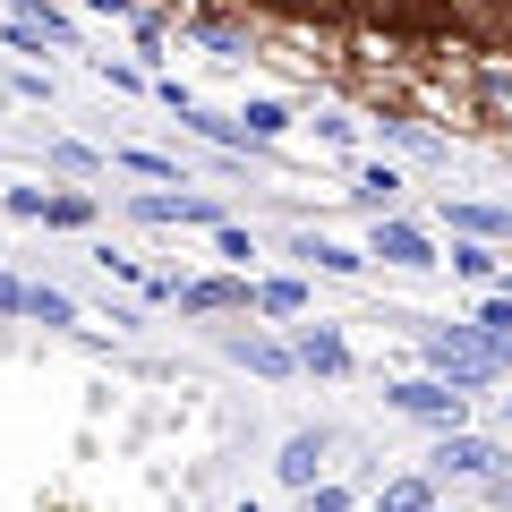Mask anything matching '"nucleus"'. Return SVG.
<instances>
[{"mask_svg":"<svg viewBox=\"0 0 512 512\" xmlns=\"http://www.w3.org/2000/svg\"><path fill=\"white\" fill-rule=\"evenodd\" d=\"M384 402L402 410V419H427V427H444V436H453V427L470 419V393H453L444 376H402V384H384Z\"/></svg>","mask_w":512,"mask_h":512,"instance_id":"1","label":"nucleus"},{"mask_svg":"<svg viewBox=\"0 0 512 512\" xmlns=\"http://www.w3.org/2000/svg\"><path fill=\"white\" fill-rule=\"evenodd\" d=\"M9 214L18 222H52V231H94V197H77V188H9Z\"/></svg>","mask_w":512,"mask_h":512,"instance_id":"2","label":"nucleus"},{"mask_svg":"<svg viewBox=\"0 0 512 512\" xmlns=\"http://www.w3.org/2000/svg\"><path fill=\"white\" fill-rule=\"evenodd\" d=\"M367 256L402 265V274H427V265H444V256H436V239H427L419 222H402V214H376V231H367Z\"/></svg>","mask_w":512,"mask_h":512,"instance_id":"3","label":"nucleus"},{"mask_svg":"<svg viewBox=\"0 0 512 512\" xmlns=\"http://www.w3.org/2000/svg\"><path fill=\"white\" fill-rule=\"evenodd\" d=\"M222 350H231L239 367H256L265 384H291V376H299V350L282 342V333H256V325H248V333H222Z\"/></svg>","mask_w":512,"mask_h":512,"instance_id":"4","label":"nucleus"},{"mask_svg":"<svg viewBox=\"0 0 512 512\" xmlns=\"http://www.w3.org/2000/svg\"><path fill=\"white\" fill-rule=\"evenodd\" d=\"M128 214L137 222H205V231H222V205L214 197H197V188H154V197H128Z\"/></svg>","mask_w":512,"mask_h":512,"instance_id":"5","label":"nucleus"},{"mask_svg":"<svg viewBox=\"0 0 512 512\" xmlns=\"http://www.w3.org/2000/svg\"><path fill=\"white\" fill-rule=\"evenodd\" d=\"M291 350H299V376H350V342L325 325V316H316V325L299 316V325H291Z\"/></svg>","mask_w":512,"mask_h":512,"instance_id":"6","label":"nucleus"},{"mask_svg":"<svg viewBox=\"0 0 512 512\" xmlns=\"http://www.w3.org/2000/svg\"><path fill=\"white\" fill-rule=\"evenodd\" d=\"M436 470H453V478H504V444H495V436H470V427H453V436L436 444Z\"/></svg>","mask_w":512,"mask_h":512,"instance_id":"7","label":"nucleus"},{"mask_svg":"<svg viewBox=\"0 0 512 512\" xmlns=\"http://www.w3.org/2000/svg\"><path fill=\"white\" fill-rule=\"evenodd\" d=\"M274 478L291 495H308L316 478H325V436H316V427H299V436H282V453H274Z\"/></svg>","mask_w":512,"mask_h":512,"instance_id":"8","label":"nucleus"},{"mask_svg":"<svg viewBox=\"0 0 512 512\" xmlns=\"http://www.w3.org/2000/svg\"><path fill=\"white\" fill-rule=\"evenodd\" d=\"M171 308L180 316H239L248 308V282H214V274L205 282H171Z\"/></svg>","mask_w":512,"mask_h":512,"instance_id":"9","label":"nucleus"},{"mask_svg":"<svg viewBox=\"0 0 512 512\" xmlns=\"http://www.w3.org/2000/svg\"><path fill=\"white\" fill-rule=\"evenodd\" d=\"M248 308L299 325V316H308V282H299V274H265V282H248Z\"/></svg>","mask_w":512,"mask_h":512,"instance_id":"10","label":"nucleus"},{"mask_svg":"<svg viewBox=\"0 0 512 512\" xmlns=\"http://www.w3.org/2000/svg\"><path fill=\"white\" fill-rule=\"evenodd\" d=\"M231 120H239V128H248L256 146H274V137H291V120H299V111H291V103H282V94H248V103H239V111H231Z\"/></svg>","mask_w":512,"mask_h":512,"instance_id":"11","label":"nucleus"},{"mask_svg":"<svg viewBox=\"0 0 512 512\" xmlns=\"http://www.w3.org/2000/svg\"><path fill=\"white\" fill-rule=\"evenodd\" d=\"M291 256H308L316 274H367V248H342V239H325V231H299Z\"/></svg>","mask_w":512,"mask_h":512,"instance_id":"12","label":"nucleus"},{"mask_svg":"<svg viewBox=\"0 0 512 512\" xmlns=\"http://www.w3.org/2000/svg\"><path fill=\"white\" fill-rule=\"evenodd\" d=\"M444 222L461 239H512V214L504 205H470V197H444Z\"/></svg>","mask_w":512,"mask_h":512,"instance_id":"13","label":"nucleus"},{"mask_svg":"<svg viewBox=\"0 0 512 512\" xmlns=\"http://www.w3.org/2000/svg\"><path fill=\"white\" fill-rule=\"evenodd\" d=\"M453 274H461V282H487V291H504V265H495V239H453Z\"/></svg>","mask_w":512,"mask_h":512,"instance_id":"14","label":"nucleus"},{"mask_svg":"<svg viewBox=\"0 0 512 512\" xmlns=\"http://www.w3.org/2000/svg\"><path fill=\"white\" fill-rule=\"evenodd\" d=\"M111 163H120V171H137V180H163V188H188V171L171 163V154H154V146H120V154H111Z\"/></svg>","mask_w":512,"mask_h":512,"instance_id":"15","label":"nucleus"},{"mask_svg":"<svg viewBox=\"0 0 512 512\" xmlns=\"http://www.w3.org/2000/svg\"><path fill=\"white\" fill-rule=\"evenodd\" d=\"M9 18H26V26H35V35H52V52H77V26L60 18L52 0H18V9H9Z\"/></svg>","mask_w":512,"mask_h":512,"instance_id":"16","label":"nucleus"},{"mask_svg":"<svg viewBox=\"0 0 512 512\" xmlns=\"http://www.w3.org/2000/svg\"><path fill=\"white\" fill-rule=\"evenodd\" d=\"M26 316H35V325H60V333H69V325H86V316H77V299L60 291V282H35V299H26Z\"/></svg>","mask_w":512,"mask_h":512,"instance_id":"17","label":"nucleus"},{"mask_svg":"<svg viewBox=\"0 0 512 512\" xmlns=\"http://www.w3.org/2000/svg\"><path fill=\"white\" fill-rule=\"evenodd\" d=\"M367 512H436V478H393Z\"/></svg>","mask_w":512,"mask_h":512,"instance_id":"18","label":"nucleus"},{"mask_svg":"<svg viewBox=\"0 0 512 512\" xmlns=\"http://www.w3.org/2000/svg\"><path fill=\"white\" fill-rule=\"evenodd\" d=\"M359 197L376 205V214H393V197H402V171H393V163H359Z\"/></svg>","mask_w":512,"mask_h":512,"instance_id":"19","label":"nucleus"},{"mask_svg":"<svg viewBox=\"0 0 512 512\" xmlns=\"http://www.w3.org/2000/svg\"><path fill=\"white\" fill-rule=\"evenodd\" d=\"M299 504H308V512H359V495H350L342 478H316V487L299 495Z\"/></svg>","mask_w":512,"mask_h":512,"instance_id":"20","label":"nucleus"},{"mask_svg":"<svg viewBox=\"0 0 512 512\" xmlns=\"http://www.w3.org/2000/svg\"><path fill=\"white\" fill-rule=\"evenodd\" d=\"M94 77H103V86H120V94L146 86V69H128V60H111V52H94Z\"/></svg>","mask_w":512,"mask_h":512,"instance_id":"21","label":"nucleus"},{"mask_svg":"<svg viewBox=\"0 0 512 512\" xmlns=\"http://www.w3.org/2000/svg\"><path fill=\"white\" fill-rule=\"evenodd\" d=\"M470 325H487L495 342H512V299H504V291H495V299H478V316H470Z\"/></svg>","mask_w":512,"mask_h":512,"instance_id":"22","label":"nucleus"},{"mask_svg":"<svg viewBox=\"0 0 512 512\" xmlns=\"http://www.w3.org/2000/svg\"><path fill=\"white\" fill-rule=\"evenodd\" d=\"M52 163H60V171H103L111 154H94V146H77V137H60V146H52Z\"/></svg>","mask_w":512,"mask_h":512,"instance_id":"23","label":"nucleus"},{"mask_svg":"<svg viewBox=\"0 0 512 512\" xmlns=\"http://www.w3.org/2000/svg\"><path fill=\"white\" fill-rule=\"evenodd\" d=\"M214 248H222V256H231V265H248V256H256V239H248V231H239V222H222V231H214Z\"/></svg>","mask_w":512,"mask_h":512,"instance_id":"24","label":"nucleus"},{"mask_svg":"<svg viewBox=\"0 0 512 512\" xmlns=\"http://www.w3.org/2000/svg\"><path fill=\"white\" fill-rule=\"evenodd\" d=\"M26 299H35V282H18V274H0V316H26Z\"/></svg>","mask_w":512,"mask_h":512,"instance_id":"25","label":"nucleus"},{"mask_svg":"<svg viewBox=\"0 0 512 512\" xmlns=\"http://www.w3.org/2000/svg\"><path fill=\"white\" fill-rule=\"evenodd\" d=\"M9 86H18L26 103H52V77H43V69H18V77H9Z\"/></svg>","mask_w":512,"mask_h":512,"instance_id":"26","label":"nucleus"},{"mask_svg":"<svg viewBox=\"0 0 512 512\" xmlns=\"http://www.w3.org/2000/svg\"><path fill=\"white\" fill-rule=\"evenodd\" d=\"M94 18H137V0H86Z\"/></svg>","mask_w":512,"mask_h":512,"instance_id":"27","label":"nucleus"},{"mask_svg":"<svg viewBox=\"0 0 512 512\" xmlns=\"http://www.w3.org/2000/svg\"><path fill=\"white\" fill-rule=\"evenodd\" d=\"M504 419H512V393H504Z\"/></svg>","mask_w":512,"mask_h":512,"instance_id":"28","label":"nucleus"},{"mask_svg":"<svg viewBox=\"0 0 512 512\" xmlns=\"http://www.w3.org/2000/svg\"><path fill=\"white\" fill-rule=\"evenodd\" d=\"M504 299H512V274H504Z\"/></svg>","mask_w":512,"mask_h":512,"instance_id":"29","label":"nucleus"},{"mask_svg":"<svg viewBox=\"0 0 512 512\" xmlns=\"http://www.w3.org/2000/svg\"><path fill=\"white\" fill-rule=\"evenodd\" d=\"M239 512H256V504H239Z\"/></svg>","mask_w":512,"mask_h":512,"instance_id":"30","label":"nucleus"},{"mask_svg":"<svg viewBox=\"0 0 512 512\" xmlns=\"http://www.w3.org/2000/svg\"><path fill=\"white\" fill-rule=\"evenodd\" d=\"M504 495H512V478H504Z\"/></svg>","mask_w":512,"mask_h":512,"instance_id":"31","label":"nucleus"}]
</instances>
